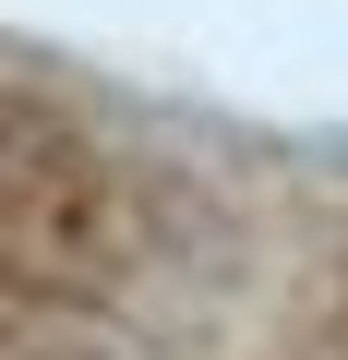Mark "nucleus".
I'll list each match as a JSON object with an SVG mask.
<instances>
[{"label": "nucleus", "mask_w": 348, "mask_h": 360, "mask_svg": "<svg viewBox=\"0 0 348 360\" xmlns=\"http://www.w3.org/2000/svg\"><path fill=\"white\" fill-rule=\"evenodd\" d=\"M37 240H60V205H25L13 156H0V360H60V324H84V312H60V252L25 264Z\"/></svg>", "instance_id": "obj_1"}]
</instances>
